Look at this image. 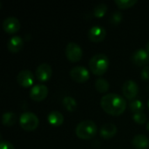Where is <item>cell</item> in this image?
Masks as SVG:
<instances>
[{"instance_id":"obj_28","label":"cell","mask_w":149,"mask_h":149,"mask_svg":"<svg viewBox=\"0 0 149 149\" xmlns=\"http://www.w3.org/2000/svg\"><path fill=\"white\" fill-rule=\"evenodd\" d=\"M146 50L148 51V52L149 53V41L147 43V45H146Z\"/></svg>"},{"instance_id":"obj_22","label":"cell","mask_w":149,"mask_h":149,"mask_svg":"<svg viewBox=\"0 0 149 149\" xmlns=\"http://www.w3.org/2000/svg\"><path fill=\"white\" fill-rule=\"evenodd\" d=\"M107 10V6L106 3H99L93 9V15L96 17H102Z\"/></svg>"},{"instance_id":"obj_1","label":"cell","mask_w":149,"mask_h":149,"mask_svg":"<svg viewBox=\"0 0 149 149\" xmlns=\"http://www.w3.org/2000/svg\"><path fill=\"white\" fill-rule=\"evenodd\" d=\"M100 106L107 113L113 116H119L125 112L127 102L126 100L119 94L107 93L101 98Z\"/></svg>"},{"instance_id":"obj_21","label":"cell","mask_w":149,"mask_h":149,"mask_svg":"<svg viewBox=\"0 0 149 149\" xmlns=\"http://www.w3.org/2000/svg\"><path fill=\"white\" fill-rule=\"evenodd\" d=\"M129 108H130V110L134 113H135L143 112L145 107H144V104H143V102L141 100H134L133 101L130 102Z\"/></svg>"},{"instance_id":"obj_3","label":"cell","mask_w":149,"mask_h":149,"mask_svg":"<svg viewBox=\"0 0 149 149\" xmlns=\"http://www.w3.org/2000/svg\"><path fill=\"white\" fill-rule=\"evenodd\" d=\"M75 133L81 140H91L97 134V126L93 120H86L77 125Z\"/></svg>"},{"instance_id":"obj_29","label":"cell","mask_w":149,"mask_h":149,"mask_svg":"<svg viewBox=\"0 0 149 149\" xmlns=\"http://www.w3.org/2000/svg\"><path fill=\"white\" fill-rule=\"evenodd\" d=\"M146 128H147V130H148L149 131V121L147 123V126H146Z\"/></svg>"},{"instance_id":"obj_16","label":"cell","mask_w":149,"mask_h":149,"mask_svg":"<svg viewBox=\"0 0 149 149\" xmlns=\"http://www.w3.org/2000/svg\"><path fill=\"white\" fill-rule=\"evenodd\" d=\"M132 144L136 149H147L149 147V140L144 134H137L133 138Z\"/></svg>"},{"instance_id":"obj_15","label":"cell","mask_w":149,"mask_h":149,"mask_svg":"<svg viewBox=\"0 0 149 149\" xmlns=\"http://www.w3.org/2000/svg\"><path fill=\"white\" fill-rule=\"evenodd\" d=\"M23 38L19 36L11 37L7 43V49L10 52H18L23 48Z\"/></svg>"},{"instance_id":"obj_27","label":"cell","mask_w":149,"mask_h":149,"mask_svg":"<svg viewBox=\"0 0 149 149\" xmlns=\"http://www.w3.org/2000/svg\"><path fill=\"white\" fill-rule=\"evenodd\" d=\"M0 149H15V148L11 143H10L8 141H1Z\"/></svg>"},{"instance_id":"obj_19","label":"cell","mask_w":149,"mask_h":149,"mask_svg":"<svg viewBox=\"0 0 149 149\" xmlns=\"http://www.w3.org/2000/svg\"><path fill=\"white\" fill-rule=\"evenodd\" d=\"M109 87H110V85H109V82L107 79H105L103 78H99V79H96V81H95V88L99 93H107L109 90Z\"/></svg>"},{"instance_id":"obj_7","label":"cell","mask_w":149,"mask_h":149,"mask_svg":"<svg viewBox=\"0 0 149 149\" xmlns=\"http://www.w3.org/2000/svg\"><path fill=\"white\" fill-rule=\"evenodd\" d=\"M48 95V87L42 84L35 85L30 91V98L37 102L44 100Z\"/></svg>"},{"instance_id":"obj_13","label":"cell","mask_w":149,"mask_h":149,"mask_svg":"<svg viewBox=\"0 0 149 149\" xmlns=\"http://www.w3.org/2000/svg\"><path fill=\"white\" fill-rule=\"evenodd\" d=\"M17 83L23 87H29L32 86L34 82V75L30 70H22L17 76Z\"/></svg>"},{"instance_id":"obj_12","label":"cell","mask_w":149,"mask_h":149,"mask_svg":"<svg viewBox=\"0 0 149 149\" xmlns=\"http://www.w3.org/2000/svg\"><path fill=\"white\" fill-rule=\"evenodd\" d=\"M132 61L138 66H143L149 63V53L146 49L140 48L132 54Z\"/></svg>"},{"instance_id":"obj_2","label":"cell","mask_w":149,"mask_h":149,"mask_svg":"<svg viewBox=\"0 0 149 149\" xmlns=\"http://www.w3.org/2000/svg\"><path fill=\"white\" fill-rule=\"evenodd\" d=\"M89 67L93 74L97 76H102L107 72L109 67V58L104 53L95 54L90 59Z\"/></svg>"},{"instance_id":"obj_8","label":"cell","mask_w":149,"mask_h":149,"mask_svg":"<svg viewBox=\"0 0 149 149\" xmlns=\"http://www.w3.org/2000/svg\"><path fill=\"white\" fill-rule=\"evenodd\" d=\"M52 74V67L49 64L47 63H42L40 64L36 71H35V76L36 79L40 81V82H46L48 81Z\"/></svg>"},{"instance_id":"obj_25","label":"cell","mask_w":149,"mask_h":149,"mask_svg":"<svg viewBox=\"0 0 149 149\" xmlns=\"http://www.w3.org/2000/svg\"><path fill=\"white\" fill-rule=\"evenodd\" d=\"M133 119L134 120L138 123V124H144L147 121V115L143 113V112H140V113H135L133 114Z\"/></svg>"},{"instance_id":"obj_10","label":"cell","mask_w":149,"mask_h":149,"mask_svg":"<svg viewBox=\"0 0 149 149\" xmlns=\"http://www.w3.org/2000/svg\"><path fill=\"white\" fill-rule=\"evenodd\" d=\"M21 27L20 21L15 17H8L3 22V29L8 34H14Z\"/></svg>"},{"instance_id":"obj_4","label":"cell","mask_w":149,"mask_h":149,"mask_svg":"<svg viewBox=\"0 0 149 149\" xmlns=\"http://www.w3.org/2000/svg\"><path fill=\"white\" fill-rule=\"evenodd\" d=\"M19 124L24 130L33 131L38 127L39 120L35 113L31 112H24L20 115Z\"/></svg>"},{"instance_id":"obj_20","label":"cell","mask_w":149,"mask_h":149,"mask_svg":"<svg viewBox=\"0 0 149 149\" xmlns=\"http://www.w3.org/2000/svg\"><path fill=\"white\" fill-rule=\"evenodd\" d=\"M63 106L69 112H74L77 109V101L71 96H65L62 100Z\"/></svg>"},{"instance_id":"obj_6","label":"cell","mask_w":149,"mask_h":149,"mask_svg":"<svg viewBox=\"0 0 149 149\" xmlns=\"http://www.w3.org/2000/svg\"><path fill=\"white\" fill-rule=\"evenodd\" d=\"M70 76L74 81H76L78 83H84L89 79L90 72L86 67L78 65V66H74L71 69Z\"/></svg>"},{"instance_id":"obj_5","label":"cell","mask_w":149,"mask_h":149,"mask_svg":"<svg viewBox=\"0 0 149 149\" xmlns=\"http://www.w3.org/2000/svg\"><path fill=\"white\" fill-rule=\"evenodd\" d=\"M65 56L68 60L77 62L82 58L83 52L81 47L75 42H69L65 47Z\"/></svg>"},{"instance_id":"obj_14","label":"cell","mask_w":149,"mask_h":149,"mask_svg":"<svg viewBox=\"0 0 149 149\" xmlns=\"http://www.w3.org/2000/svg\"><path fill=\"white\" fill-rule=\"evenodd\" d=\"M117 133V127L113 123H107L101 127L100 130V136L105 140H109L113 138Z\"/></svg>"},{"instance_id":"obj_18","label":"cell","mask_w":149,"mask_h":149,"mask_svg":"<svg viewBox=\"0 0 149 149\" xmlns=\"http://www.w3.org/2000/svg\"><path fill=\"white\" fill-rule=\"evenodd\" d=\"M17 116L12 112H5L2 116V123L5 127H11L15 124Z\"/></svg>"},{"instance_id":"obj_24","label":"cell","mask_w":149,"mask_h":149,"mask_svg":"<svg viewBox=\"0 0 149 149\" xmlns=\"http://www.w3.org/2000/svg\"><path fill=\"white\" fill-rule=\"evenodd\" d=\"M122 19H123L122 13L120 11H114L110 17V23L114 25H117V24H120Z\"/></svg>"},{"instance_id":"obj_11","label":"cell","mask_w":149,"mask_h":149,"mask_svg":"<svg viewBox=\"0 0 149 149\" xmlns=\"http://www.w3.org/2000/svg\"><path fill=\"white\" fill-rule=\"evenodd\" d=\"M107 31L104 27L100 25H94L88 31V38L93 43H100L106 38Z\"/></svg>"},{"instance_id":"obj_30","label":"cell","mask_w":149,"mask_h":149,"mask_svg":"<svg viewBox=\"0 0 149 149\" xmlns=\"http://www.w3.org/2000/svg\"><path fill=\"white\" fill-rule=\"evenodd\" d=\"M148 109H149V100H148Z\"/></svg>"},{"instance_id":"obj_23","label":"cell","mask_w":149,"mask_h":149,"mask_svg":"<svg viewBox=\"0 0 149 149\" xmlns=\"http://www.w3.org/2000/svg\"><path fill=\"white\" fill-rule=\"evenodd\" d=\"M137 2V0H115V3L120 9H128L136 4Z\"/></svg>"},{"instance_id":"obj_9","label":"cell","mask_w":149,"mask_h":149,"mask_svg":"<svg viewBox=\"0 0 149 149\" xmlns=\"http://www.w3.org/2000/svg\"><path fill=\"white\" fill-rule=\"evenodd\" d=\"M122 93L127 100H135L139 93L138 84L134 80L126 81L122 86Z\"/></svg>"},{"instance_id":"obj_17","label":"cell","mask_w":149,"mask_h":149,"mask_svg":"<svg viewBox=\"0 0 149 149\" xmlns=\"http://www.w3.org/2000/svg\"><path fill=\"white\" fill-rule=\"evenodd\" d=\"M48 122L53 127H59L64 122V116L58 111H52L47 115Z\"/></svg>"},{"instance_id":"obj_26","label":"cell","mask_w":149,"mask_h":149,"mask_svg":"<svg viewBox=\"0 0 149 149\" xmlns=\"http://www.w3.org/2000/svg\"><path fill=\"white\" fill-rule=\"evenodd\" d=\"M141 76L143 80H147V81L149 80V65H146L142 69V71L141 72Z\"/></svg>"}]
</instances>
